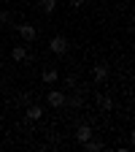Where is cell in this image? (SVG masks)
Returning a JSON list of instances; mask_svg holds the SVG:
<instances>
[{
    "label": "cell",
    "mask_w": 135,
    "mask_h": 152,
    "mask_svg": "<svg viewBox=\"0 0 135 152\" xmlns=\"http://www.w3.org/2000/svg\"><path fill=\"white\" fill-rule=\"evenodd\" d=\"M49 49H51L54 54H65V52H68V41H65L62 35H54L51 41H49Z\"/></svg>",
    "instance_id": "6da1fadb"
},
{
    "label": "cell",
    "mask_w": 135,
    "mask_h": 152,
    "mask_svg": "<svg viewBox=\"0 0 135 152\" xmlns=\"http://www.w3.org/2000/svg\"><path fill=\"white\" fill-rule=\"evenodd\" d=\"M46 101H49V106H54V109H60V106L65 103V92H62V90H51V92L46 95Z\"/></svg>",
    "instance_id": "7a4b0ae2"
},
{
    "label": "cell",
    "mask_w": 135,
    "mask_h": 152,
    "mask_svg": "<svg viewBox=\"0 0 135 152\" xmlns=\"http://www.w3.org/2000/svg\"><path fill=\"white\" fill-rule=\"evenodd\" d=\"M16 30H19V35H22L25 41H35V35H38V30H35L32 25H19Z\"/></svg>",
    "instance_id": "3957f363"
},
{
    "label": "cell",
    "mask_w": 135,
    "mask_h": 152,
    "mask_svg": "<svg viewBox=\"0 0 135 152\" xmlns=\"http://www.w3.org/2000/svg\"><path fill=\"white\" fill-rule=\"evenodd\" d=\"M76 139H79L81 144H84L87 139H92V128H89V125H79V130H76Z\"/></svg>",
    "instance_id": "277c9868"
},
{
    "label": "cell",
    "mask_w": 135,
    "mask_h": 152,
    "mask_svg": "<svg viewBox=\"0 0 135 152\" xmlns=\"http://www.w3.org/2000/svg\"><path fill=\"white\" fill-rule=\"evenodd\" d=\"M11 57H14L16 63H22V60H27V49L25 46H14L11 49Z\"/></svg>",
    "instance_id": "5b68a950"
},
{
    "label": "cell",
    "mask_w": 135,
    "mask_h": 152,
    "mask_svg": "<svg viewBox=\"0 0 135 152\" xmlns=\"http://www.w3.org/2000/svg\"><path fill=\"white\" fill-rule=\"evenodd\" d=\"M95 79H97V82H105L108 79V65H97V68H95Z\"/></svg>",
    "instance_id": "8992f818"
},
{
    "label": "cell",
    "mask_w": 135,
    "mask_h": 152,
    "mask_svg": "<svg viewBox=\"0 0 135 152\" xmlns=\"http://www.w3.org/2000/svg\"><path fill=\"white\" fill-rule=\"evenodd\" d=\"M27 117H30V120H41V117H43V109H41V106H30V109H27Z\"/></svg>",
    "instance_id": "52a82bcc"
},
{
    "label": "cell",
    "mask_w": 135,
    "mask_h": 152,
    "mask_svg": "<svg viewBox=\"0 0 135 152\" xmlns=\"http://www.w3.org/2000/svg\"><path fill=\"white\" fill-rule=\"evenodd\" d=\"M41 8H43L46 14H54V8H57V0H41Z\"/></svg>",
    "instance_id": "ba28073f"
},
{
    "label": "cell",
    "mask_w": 135,
    "mask_h": 152,
    "mask_svg": "<svg viewBox=\"0 0 135 152\" xmlns=\"http://www.w3.org/2000/svg\"><path fill=\"white\" fill-rule=\"evenodd\" d=\"M43 82H46V84L57 82V71H54V68H46V71H43Z\"/></svg>",
    "instance_id": "9c48e42d"
},
{
    "label": "cell",
    "mask_w": 135,
    "mask_h": 152,
    "mask_svg": "<svg viewBox=\"0 0 135 152\" xmlns=\"http://www.w3.org/2000/svg\"><path fill=\"white\" fill-rule=\"evenodd\" d=\"M84 147H87L89 152H97V149H103V144H100V141H89V139L84 141Z\"/></svg>",
    "instance_id": "30bf717a"
},
{
    "label": "cell",
    "mask_w": 135,
    "mask_h": 152,
    "mask_svg": "<svg viewBox=\"0 0 135 152\" xmlns=\"http://www.w3.org/2000/svg\"><path fill=\"white\" fill-rule=\"evenodd\" d=\"M97 103H100V106H103L105 111L111 109V98H105V95H100V98H97Z\"/></svg>",
    "instance_id": "8fae6325"
},
{
    "label": "cell",
    "mask_w": 135,
    "mask_h": 152,
    "mask_svg": "<svg viewBox=\"0 0 135 152\" xmlns=\"http://www.w3.org/2000/svg\"><path fill=\"white\" fill-rule=\"evenodd\" d=\"M70 103H73V109H81L84 101H81V95H73V101H70Z\"/></svg>",
    "instance_id": "7c38bea8"
},
{
    "label": "cell",
    "mask_w": 135,
    "mask_h": 152,
    "mask_svg": "<svg viewBox=\"0 0 135 152\" xmlns=\"http://www.w3.org/2000/svg\"><path fill=\"white\" fill-rule=\"evenodd\" d=\"M8 19H11V14H8V11H0V25H6Z\"/></svg>",
    "instance_id": "4fadbf2b"
},
{
    "label": "cell",
    "mask_w": 135,
    "mask_h": 152,
    "mask_svg": "<svg viewBox=\"0 0 135 152\" xmlns=\"http://www.w3.org/2000/svg\"><path fill=\"white\" fill-rule=\"evenodd\" d=\"M68 3H70L73 8H81V6H84V0H68Z\"/></svg>",
    "instance_id": "5bb4252c"
}]
</instances>
